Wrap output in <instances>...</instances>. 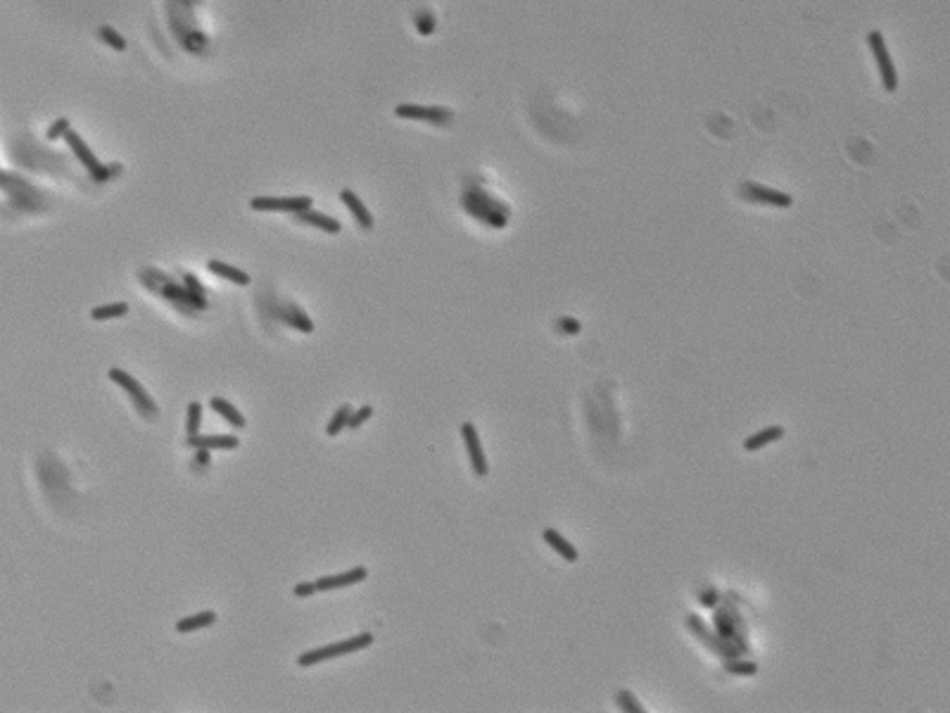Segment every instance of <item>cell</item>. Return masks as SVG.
Returning <instances> with one entry per match:
<instances>
[{
	"label": "cell",
	"instance_id": "8992f818",
	"mask_svg": "<svg viewBox=\"0 0 950 713\" xmlns=\"http://www.w3.org/2000/svg\"><path fill=\"white\" fill-rule=\"evenodd\" d=\"M397 119H411V121H426L433 126H447L454 121V112L449 107L439 105H416V102H402L395 107Z\"/></svg>",
	"mask_w": 950,
	"mask_h": 713
},
{
	"label": "cell",
	"instance_id": "3957f363",
	"mask_svg": "<svg viewBox=\"0 0 950 713\" xmlns=\"http://www.w3.org/2000/svg\"><path fill=\"white\" fill-rule=\"evenodd\" d=\"M867 48H870L874 62H877L879 79H882L884 91L889 93V95H894V93L898 91V69H896L894 57H891V53H889V45H886L884 33L874 31V29H872V31L867 33Z\"/></svg>",
	"mask_w": 950,
	"mask_h": 713
},
{
	"label": "cell",
	"instance_id": "4fadbf2b",
	"mask_svg": "<svg viewBox=\"0 0 950 713\" xmlns=\"http://www.w3.org/2000/svg\"><path fill=\"white\" fill-rule=\"evenodd\" d=\"M542 540L552 547V552H556L561 556V559H566V561H570V564H575L577 559H580V552H577V547L573 544L570 540H566L563 535H561L559 530H554V528H544L542 530Z\"/></svg>",
	"mask_w": 950,
	"mask_h": 713
},
{
	"label": "cell",
	"instance_id": "44dd1931",
	"mask_svg": "<svg viewBox=\"0 0 950 713\" xmlns=\"http://www.w3.org/2000/svg\"><path fill=\"white\" fill-rule=\"evenodd\" d=\"M414 26H416V31H419L423 38L433 36V33H435V29H437L435 13H430V10H419V13L414 15Z\"/></svg>",
	"mask_w": 950,
	"mask_h": 713
},
{
	"label": "cell",
	"instance_id": "7402d4cb",
	"mask_svg": "<svg viewBox=\"0 0 950 713\" xmlns=\"http://www.w3.org/2000/svg\"><path fill=\"white\" fill-rule=\"evenodd\" d=\"M98 38H100L105 45H109L112 50H117V53H124V50H126V38L121 36L117 29H112L109 24L98 26Z\"/></svg>",
	"mask_w": 950,
	"mask_h": 713
},
{
	"label": "cell",
	"instance_id": "cb8c5ba5",
	"mask_svg": "<svg viewBox=\"0 0 950 713\" xmlns=\"http://www.w3.org/2000/svg\"><path fill=\"white\" fill-rule=\"evenodd\" d=\"M725 670L732 675H756L758 673V664L756 661H746V659H725Z\"/></svg>",
	"mask_w": 950,
	"mask_h": 713
},
{
	"label": "cell",
	"instance_id": "f1b7e54d",
	"mask_svg": "<svg viewBox=\"0 0 950 713\" xmlns=\"http://www.w3.org/2000/svg\"><path fill=\"white\" fill-rule=\"evenodd\" d=\"M121 169H124V167H121L119 162H114V164H102V167H100V171L93 174L91 178H93V181H98V183H102V181H109V178L119 176Z\"/></svg>",
	"mask_w": 950,
	"mask_h": 713
},
{
	"label": "cell",
	"instance_id": "1f68e13d",
	"mask_svg": "<svg viewBox=\"0 0 950 713\" xmlns=\"http://www.w3.org/2000/svg\"><path fill=\"white\" fill-rule=\"evenodd\" d=\"M295 597H309V595H314L318 592V588H316V583H299V585H295Z\"/></svg>",
	"mask_w": 950,
	"mask_h": 713
},
{
	"label": "cell",
	"instance_id": "9a60e30c",
	"mask_svg": "<svg viewBox=\"0 0 950 713\" xmlns=\"http://www.w3.org/2000/svg\"><path fill=\"white\" fill-rule=\"evenodd\" d=\"M188 445L195 450H235L240 445V438L235 436H193L188 438Z\"/></svg>",
	"mask_w": 950,
	"mask_h": 713
},
{
	"label": "cell",
	"instance_id": "836d02e7",
	"mask_svg": "<svg viewBox=\"0 0 950 713\" xmlns=\"http://www.w3.org/2000/svg\"><path fill=\"white\" fill-rule=\"evenodd\" d=\"M178 3H181L185 10H190V13H193V8H195V5H193V0H178Z\"/></svg>",
	"mask_w": 950,
	"mask_h": 713
},
{
	"label": "cell",
	"instance_id": "7c38bea8",
	"mask_svg": "<svg viewBox=\"0 0 950 713\" xmlns=\"http://www.w3.org/2000/svg\"><path fill=\"white\" fill-rule=\"evenodd\" d=\"M340 200L345 202V207L347 210L352 212V217H355V222L361 226L364 231H371L375 226L373 222V214L368 212V207L364 205L361 198L355 193V190H350V188H345V190H340Z\"/></svg>",
	"mask_w": 950,
	"mask_h": 713
},
{
	"label": "cell",
	"instance_id": "f546056e",
	"mask_svg": "<svg viewBox=\"0 0 950 713\" xmlns=\"http://www.w3.org/2000/svg\"><path fill=\"white\" fill-rule=\"evenodd\" d=\"M556 328H559L561 333H566V335H577L582 330V323L577 321L575 316H561L559 321H556Z\"/></svg>",
	"mask_w": 950,
	"mask_h": 713
},
{
	"label": "cell",
	"instance_id": "4dcf8cb0",
	"mask_svg": "<svg viewBox=\"0 0 950 713\" xmlns=\"http://www.w3.org/2000/svg\"><path fill=\"white\" fill-rule=\"evenodd\" d=\"M183 281H185V291H188L190 295H195V298L205 300V291H202L198 278H195L193 274H183Z\"/></svg>",
	"mask_w": 950,
	"mask_h": 713
},
{
	"label": "cell",
	"instance_id": "ffe728a7",
	"mask_svg": "<svg viewBox=\"0 0 950 713\" xmlns=\"http://www.w3.org/2000/svg\"><path fill=\"white\" fill-rule=\"evenodd\" d=\"M129 314V305L126 302H114V305H100L91 309V319L93 321H107V319H119Z\"/></svg>",
	"mask_w": 950,
	"mask_h": 713
},
{
	"label": "cell",
	"instance_id": "5bb4252c",
	"mask_svg": "<svg viewBox=\"0 0 950 713\" xmlns=\"http://www.w3.org/2000/svg\"><path fill=\"white\" fill-rule=\"evenodd\" d=\"M295 222H302V224L316 226V229L326 231V233H340V231H343V224H340L338 219H335V217H330V214L316 212L314 207H309V210H304V212L295 214Z\"/></svg>",
	"mask_w": 950,
	"mask_h": 713
},
{
	"label": "cell",
	"instance_id": "603a6c76",
	"mask_svg": "<svg viewBox=\"0 0 950 713\" xmlns=\"http://www.w3.org/2000/svg\"><path fill=\"white\" fill-rule=\"evenodd\" d=\"M350 416H352V404H350V402L340 404L338 411L333 414V419H330V423L326 426V436H328V438H335V436H338V433L347 426Z\"/></svg>",
	"mask_w": 950,
	"mask_h": 713
},
{
	"label": "cell",
	"instance_id": "52a82bcc",
	"mask_svg": "<svg viewBox=\"0 0 950 713\" xmlns=\"http://www.w3.org/2000/svg\"><path fill=\"white\" fill-rule=\"evenodd\" d=\"M314 207L311 195H288V198H276V195H259L250 200V210L254 212H286V214H299L304 210Z\"/></svg>",
	"mask_w": 950,
	"mask_h": 713
},
{
	"label": "cell",
	"instance_id": "ac0fdd59",
	"mask_svg": "<svg viewBox=\"0 0 950 713\" xmlns=\"http://www.w3.org/2000/svg\"><path fill=\"white\" fill-rule=\"evenodd\" d=\"M210 407L217 411V414H221V419H226L231 423L233 428H245V416L240 414V409H235L233 404L228 402V399H224V397H212L210 399Z\"/></svg>",
	"mask_w": 950,
	"mask_h": 713
},
{
	"label": "cell",
	"instance_id": "d6a6232c",
	"mask_svg": "<svg viewBox=\"0 0 950 713\" xmlns=\"http://www.w3.org/2000/svg\"><path fill=\"white\" fill-rule=\"evenodd\" d=\"M699 599H701V604H706V606H715L717 601H720V597H717V592H715V590H708V592H706V595H701Z\"/></svg>",
	"mask_w": 950,
	"mask_h": 713
},
{
	"label": "cell",
	"instance_id": "4316f807",
	"mask_svg": "<svg viewBox=\"0 0 950 713\" xmlns=\"http://www.w3.org/2000/svg\"><path fill=\"white\" fill-rule=\"evenodd\" d=\"M72 129V124H69V119L67 117H60V119H55L53 124L48 126V131H45V138L48 141H57V138H65V133Z\"/></svg>",
	"mask_w": 950,
	"mask_h": 713
},
{
	"label": "cell",
	"instance_id": "484cf974",
	"mask_svg": "<svg viewBox=\"0 0 950 713\" xmlns=\"http://www.w3.org/2000/svg\"><path fill=\"white\" fill-rule=\"evenodd\" d=\"M200 426H202V404L200 402H190L188 404V423H185V433H188V438L198 436Z\"/></svg>",
	"mask_w": 950,
	"mask_h": 713
},
{
	"label": "cell",
	"instance_id": "ba28073f",
	"mask_svg": "<svg viewBox=\"0 0 950 713\" xmlns=\"http://www.w3.org/2000/svg\"><path fill=\"white\" fill-rule=\"evenodd\" d=\"M461 438L468 450V459H471L473 473L478 475V478H485V475L490 473V463H488V457H485V450H483V443H480L475 423H471V421L461 423Z\"/></svg>",
	"mask_w": 950,
	"mask_h": 713
},
{
	"label": "cell",
	"instance_id": "7a4b0ae2",
	"mask_svg": "<svg viewBox=\"0 0 950 713\" xmlns=\"http://www.w3.org/2000/svg\"><path fill=\"white\" fill-rule=\"evenodd\" d=\"M371 645H373V635H371V633H359L355 637H350V640H345V642H335V645L316 647V649H309V652L299 654L297 666H302V668H311V666H318V664H323V661L345 657V654H352V652H361V649H366Z\"/></svg>",
	"mask_w": 950,
	"mask_h": 713
},
{
	"label": "cell",
	"instance_id": "6da1fadb",
	"mask_svg": "<svg viewBox=\"0 0 950 713\" xmlns=\"http://www.w3.org/2000/svg\"><path fill=\"white\" fill-rule=\"evenodd\" d=\"M461 207L473 219L488 224L490 229H506L508 219H511V207L480 185H466L461 195Z\"/></svg>",
	"mask_w": 950,
	"mask_h": 713
},
{
	"label": "cell",
	"instance_id": "83f0119b",
	"mask_svg": "<svg viewBox=\"0 0 950 713\" xmlns=\"http://www.w3.org/2000/svg\"><path fill=\"white\" fill-rule=\"evenodd\" d=\"M371 416H373V407L371 404H364V407H359L357 411H352V416H350V421H347V426L350 428H359V426H364Z\"/></svg>",
	"mask_w": 950,
	"mask_h": 713
},
{
	"label": "cell",
	"instance_id": "30bf717a",
	"mask_svg": "<svg viewBox=\"0 0 950 713\" xmlns=\"http://www.w3.org/2000/svg\"><path fill=\"white\" fill-rule=\"evenodd\" d=\"M65 143L69 146V150L74 153V158H77V160L81 162V164H84V169L88 171L91 176H93V174L100 171V167H102V164H100V160H98V155L93 153V148L88 146V143H86L84 138H81V133H79V131L69 129V131L65 133Z\"/></svg>",
	"mask_w": 950,
	"mask_h": 713
},
{
	"label": "cell",
	"instance_id": "d4e9b609",
	"mask_svg": "<svg viewBox=\"0 0 950 713\" xmlns=\"http://www.w3.org/2000/svg\"><path fill=\"white\" fill-rule=\"evenodd\" d=\"M616 704H618V709L625 713H644V706L639 704V699H637L630 689H621V692L616 694Z\"/></svg>",
	"mask_w": 950,
	"mask_h": 713
},
{
	"label": "cell",
	"instance_id": "5b68a950",
	"mask_svg": "<svg viewBox=\"0 0 950 713\" xmlns=\"http://www.w3.org/2000/svg\"><path fill=\"white\" fill-rule=\"evenodd\" d=\"M739 195L744 200L753 202V205H770V207H777V210H789L793 205V195L784 193V190H777V188H770V185L758 183V181L741 183Z\"/></svg>",
	"mask_w": 950,
	"mask_h": 713
},
{
	"label": "cell",
	"instance_id": "d6986e66",
	"mask_svg": "<svg viewBox=\"0 0 950 713\" xmlns=\"http://www.w3.org/2000/svg\"><path fill=\"white\" fill-rule=\"evenodd\" d=\"M214 621H217V613L214 611H200V613H193V616L176 621L173 628H176L178 633H195V630H202V628H207V625H212Z\"/></svg>",
	"mask_w": 950,
	"mask_h": 713
},
{
	"label": "cell",
	"instance_id": "277c9868",
	"mask_svg": "<svg viewBox=\"0 0 950 713\" xmlns=\"http://www.w3.org/2000/svg\"><path fill=\"white\" fill-rule=\"evenodd\" d=\"M109 381H112V383H117L119 388H124L126 395H129V397L133 399L136 409L141 411L143 416H148V419H155V416L159 414V407L155 404V399L150 397V392L146 390V385H143L141 381L133 378L129 371L117 369V367L109 369Z\"/></svg>",
	"mask_w": 950,
	"mask_h": 713
},
{
	"label": "cell",
	"instance_id": "9c48e42d",
	"mask_svg": "<svg viewBox=\"0 0 950 713\" xmlns=\"http://www.w3.org/2000/svg\"><path fill=\"white\" fill-rule=\"evenodd\" d=\"M687 628H689V633L696 635L699 640L703 642V645L708 647L712 654H717V657H720L722 661L729 659V652H727L725 642H722L720 637L715 635V630H710L708 625H706V621L699 616V613H689V616H687Z\"/></svg>",
	"mask_w": 950,
	"mask_h": 713
},
{
	"label": "cell",
	"instance_id": "e0dca14e",
	"mask_svg": "<svg viewBox=\"0 0 950 713\" xmlns=\"http://www.w3.org/2000/svg\"><path fill=\"white\" fill-rule=\"evenodd\" d=\"M207 269H210L214 276H221L226 281L238 283V286H250V281H252L250 274H245L240 266H231L226 262H219V259H210V262H207Z\"/></svg>",
	"mask_w": 950,
	"mask_h": 713
},
{
	"label": "cell",
	"instance_id": "2e32d148",
	"mask_svg": "<svg viewBox=\"0 0 950 713\" xmlns=\"http://www.w3.org/2000/svg\"><path fill=\"white\" fill-rule=\"evenodd\" d=\"M784 426H768V428H763V431H758V433H753V436H749L744 440V450L746 452H758V450H763L765 445H772V443H777V440L784 438Z\"/></svg>",
	"mask_w": 950,
	"mask_h": 713
},
{
	"label": "cell",
	"instance_id": "8fae6325",
	"mask_svg": "<svg viewBox=\"0 0 950 713\" xmlns=\"http://www.w3.org/2000/svg\"><path fill=\"white\" fill-rule=\"evenodd\" d=\"M368 571L364 566H355L352 571L345 573H335V576H323L316 581L318 592H330V590H340V588H350V585H357L361 581H366Z\"/></svg>",
	"mask_w": 950,
	"mask_h": 713
},
{
	"label": "cell",
	"instance_id": "e575fe53",
	"mask_svg": "<svg viewBox=\"0 0 950 713\" xmlns=\"http://www.w3.org/2000/svg\"><path fill=\"white\" fill-rule=\"evenodd\" d=\"M202 3H205V0H193V5H202Z\"/></svg>",
	"mask_w": 950,
	"mask_h": 713
}]
</instances>
